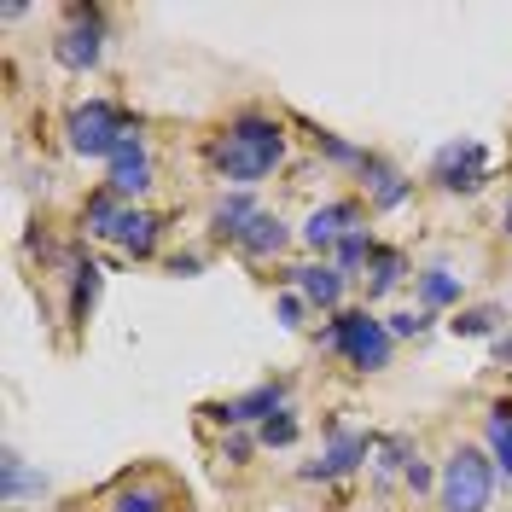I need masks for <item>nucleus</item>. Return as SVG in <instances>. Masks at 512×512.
Segmentation results:
<instances>
[{
	"label": "nucleus",
	"mask_w": 512,
	"mask_h": 512,
	"mask_svg": "<svg viewBox=\"0 0 512 512\" xmlns=\"http://www.w3.org/2000/svg\"><path fill=\"white\" fill-rule=\"evenodd\" d=\"M280 158H286V128L274 123V117H262V111H239L216 134V146H210V163L222 169L227 181H239V187L262 181Z\"/></svg>",
	"instance_id": "f257e3e1"
},
{
	"label": "nucleus",
	"mask_w": 512,
	"mask_h": 512,
	"mask_svg": "<svg viewBox=\"0 0 512 512\" xmlns=\"http://www.w3.org/2000/svg\"><path fill=\"white\" fill-rule=\"evenodd\" d=\"M70 146L82 152V158H117L128 146H140V117H128L117 111L111 99H88V105H76L70 111Z\"/></svg>",
	"instance_id": "f03ea898"
},
{
	"label": "nucleus",
	"mask_w": 512,
	"mask_h": 512,
	"mask_svg": "<svg viewBox=\"0 0 512 512\" xmlns=\"http://www.w3.org/2000/svg\"><path fill=\"white\" fill-rule=\"evenodd\" d=\"M320 338H326V350L344 355L355 373H379V367H390V344H396L390 326H384L379 315H367V309H344Z\"/></svg>",
	"instance_id": "7ed1b4c3"
},
{
	"label": "nucleus",
	"mask_w": 512,
	"mask_h": 512,
	"mask_svg": "<svg viewBox=\"0 0 512 512\" xmlns=\"http://www.w3.org/2000/svg\"><path fill=\"white\" fill-rule=\"evenodd\" d=\"M437 501L443 512H483L495 501V460L483 448H454L437 478Z\"/></svg>",
	"instance_id": "20e7f679"
},
{
	"label": "nucleus",
	"mask_w": 512,
	"mask_h": 512,
	"mask_svg": "<svg viewBox=\"0 0 512 512\" xmlns=\"http://www.w3.org/2000/svg\"><path fill=\"white\" fill-rule=\"evenodd\" d=\"M105 53V30H99V6H70V30L53 41V59L64 70H94Z\"/></svg>",
	"instance_id": "39448f33"
},
{
	"label": "nucleus",
	"mask_w": 512,
	"mask_h": 512,
	"mask_svg": "<svg viewBox=\"0 0 512 512\" xmlns=\"http://www.w3.org/2000/svg\"><path fill=\"white\" fill-rule=\"evenodd\" d=\"M431 181H437L443 192H478L483 181H489V152H483L478 140H454V146L437 152Z\"/></svg>",
	"instance_id": "423d86ee"
},
{
	"label": "nucleus",
	"mask_w": 512,
	"mask_h": 512,
	"mask_svg": "<svg viewBox=\"0 0 512 512\" xmlns=\"http://www.w3.org/2000/svg\"><path fill=\"white\" fill-rule=\"evenodd\" d=\"M274 414H286V384H256L251 396H233V402L210 408L216 425H268Z\"/></svg>",
	"instance_id": "0eeeda50"
},
{
	"label": "nucleus",
	"mask_w": 512,
	"mask_h": 512,
	"mask_svg": "<svg viewBox=\"0 0 512 512\" xmlns=\"http://www.w3.org/2000/svg\"><path fill=\"white\" fill-rule=\"evenodd\" d=\"M355 227H361V204H350V198H344V204H326V210H315V216L303 222V239L326 256V251H338V245H344V233H355Z\"/></svg>",
	"instance_id": "6e6552de"
},
{
	"label": "nucleus",
	"mask_w": 512,
	"mask_h": 512,
	"mask_svg": "<svg viewBox=\"0 0 512 512\" xmlns=\"http://www.w3.org/2000/svg\"><path fill=\"white\" fill-rule=\"evenodd\" d=\"M344 280H350V274H338V262H309V268H291V286H297V297H303V303H315V309H338Z\"/></svg>",
	"instance_id": "1a4fd4ad"
},
{
	"label": "nucleus",
	"mask_w": 512,
	"mask_h": 512,
	"mask_svg": "<svg viewBox=\"0 0 512 512\" xmlns=\"http://www.w3.org/2000/svg\"><path fill=\"white\" fill-rule=\"evenodd\" d=\"M332 431H338V425H332ZM367 454H373V443H367V437H355V431H338V437H332V448L320 454L315 466H303V478H309V483H320V478H338V472H350V466H361Z\"/></svg>",
	"instance_id": "9d476101"
},
{
	"label": "nucleus",
	"mask_w": 512,
	"mask_h": 512,
	"mask_svg": "<svg viewBox=\"0 0 512 512\" xmlns=\"http://www.w3.org/2000/svg\"><path fill=\"white\" fill-rule=\"evenodd\" d=\"M146 187H152V158H146V146L117 152V158H111V181H105V192L134 198V192H146Z\"/></svg>",
	"instance_id": "9b49d317"
},
{
	"label": "nucleus",
	"mask_w": 512,
	"mask_h": 512,
	"mask_svg": "<svg viewBox=\"0 0 512 512\" xmlns=\"http://www.w3.org/2000/svg\"><path fill=\"white\" fill-rule=\"evenodd\" d=\"M483 437H489V460H495V472L512 483V402H489V414H483Z\"/></svg>",
	"instance_id": "f8f14e48"
},
{
	"label": "nucleus",
	"mask_w": 512,
	"mask_h": 512,
	"mask_svg": "<svg viewBox=\"0 0 512 512\" xmlns=\"http://www.w3.org/2000/svg\"><path fill=\"white\" fill-rule=\"evenodd\" d=\"M286 239H291V233H286V222H280V216L256 210V216H251V227L239 233V251L262 262V256H280V251H286Z\"/></svg>",
	"instance_id": "ddd939ff"
},
{
	"label": "nucleus",
	"mask_w": 512,
	"mask_h": 512,
	"mask_svg": "<svg viewBox=\"0 0 512 512\" xmlns=\"http://www.w3.org/2000/svg\"><path fill=\"white\" fill-rule=\"evenodd\" d=\"M158 216L152 210H123V222H117V245H123L128 256H152L158 251Z\"/></svg>",
	"instance_id": "4468645a"
},
{
	"label": "nucleus",
	"mask_w": 512,
	"mask_h": 512,
	"mask_svg": "<svg viewBox=\"0 0 512 512\" xmlns=\"http://www.w3.org/2000/svg\"><path fill=\"white\" fill-rule=\"evenodd\" d=\"M414 286H419V303H425V309L460 303V274H448V268H425V274H414Z\"/></svg>",
	"instance_id": "2eb2a0df"
},
{
	"label": "nucleus",
	"mask_w": 512,
	"mask_h": 512,
	"mask_svg": "<svg viewBox=\"0 0 512 512\" xmlns=\"http://www.w3.org/2000/svg\"><path fill=\"white\" fill-rule=\"evenodd\" d=\"M361 175H373V204H379V210L408 204V192H414L402 175H396V169H390V163H379V158H367V169H361Z\"/></svg>",
	"instance_id": "dca6fc26"
},
{
	"label": "nucleus",
	"mask_w": 512,
	"mask_h": 512,
	"mask_svg": "<svg viewBox=\"0 0 512 512\" xmlns=\"http://www.w3.org/2000/svg\"><path fill=\"white\" fill-rule=\"evenodd\" d=\"M82 222L94 239H117V222H123V198L117 192H94L88 198V210H82Z\"/></svg>",
	"instance_id": "f3484780"
},
{
	"label": "nucleus",
	"mask_w": 512,
	"mask_h": 512,
	"mask_svg": "<svg viewBox=\"0 0 512 512\" xmlns=\"http://www.w3.org/2000/svg\"><path fill=\"white\" fill-rule=\"evenodd\" d=\"M251 216H256V204L245 198V192H239V198H222V204H216V233L239 245V233L251 227Z\"/></svg>",
	"instance_id": "a211bd4d"
},
{
	"label": "nucleus",
	"mask_w": 512,
	"mask_h": 512,
	"mask_svg": "<svg viewBox=\"0 0 512 512\" xmlns=\"http://www.w3.org/2000/svg\"><path fill=\"white\" fill-rule=\"evenodd\" d=\"M367 274H373V280H367L373 297H379V291H396V286H402V274H408V256H402V251H379L373 262H367Z\"/></svg>",
	"instance_id": "6ab92c4d"
},
{
	"label": "nucleus",
	"mask_w": 512,
	"mask_h": 512,
	"mask_svg": "<svg viewBox=\"0 0 512 512\" xmlns=\"http://www.w3.org/2000/svg\"><path fill=\"white\" fill-rule=\"evenodd\" d=\"M338 274H355V268H361V262H373V256H379V245H373V233H367V227H355V233H344V245H338Z\"/></svg>",
	"instance_id": "aec40b11"
},
{
	"label": "nucleus",
	"mask_w": 512,
	"mask_h": 512,
	"mask_svg": "<svg viewBox=\"0 0 512 512\" xmlns=\"http://www.w3.org/2000/svg\"><path fill=\"white\" fill-rule=\"evenodd\" d=\"M94 297H99V268H94V262H76V297H70V315L88 320Z\"/></svg>",
	"instance_id": "412c9836"
},
{
	"label": "nucleus",
	"mask_w": 512,
	"mask_h": 512,
	"mask_svg": "<svg viewBox=\"0 0 512 512\" xmlns=\"http://www.w3.org/2000/svg\"><path fill=\"white\" fill-rule=\"evenodd\" d=\"M163 507H169V495H163V489H152V483H140V489H123L111 512H163Z\"/></svg>",
	"instance_id": "4be33fe9"
},
{
	"label": "nucleus",
	"mask_w": 512,
	"mask_h": 512,
	"mask_svg": "<svg viewBox=\"0 0 512 512\" xmlns=\"http://www.w3.org/2000/svg\"><path fill=\"white\" fill-rule=\"evenodd\" d=\"M315 146H320L332 163H355V169H367V152H361V146H350V140H338V134H326V128L315 134Z\"/></svg>",
	"instance_id": "5701e85b"
},
{
	"label": "nucleus",
	"mask_w": 512,
	"mask_h": 512,
	"mask_svg": "<svg viewBox=\"0 0 512 512\" xmlns=\"http://www.w3.org/2000/svg\"><path fill=\"white\" fill-rule=\"evenodd\" d=\"M256 443H268V448H291V443H297V419H291V408L268 419V425L256 431Z\"/></svg>",
	"instance_id": "b1692460"
},
{
	"label": "nucleus",
	"mask_w": 512,
	"mask_h": 512,
	"mask_svg": "<svg viewBox=\"0 0 512 512\" xmlns=\"http://www.w3.org/2000/svg\"><path fill=\"white\" fill-rule=\"evenodd\" d=\"M0 472H6V501H18L24 489H41V478H30V472H24V460H18L12 448H6V460H0Z\"/></svg>",
	"instance_id": "393cba45"
},
{
	"label": "nucleus",
	"mask_w": 512,
	"mask_h": 512,
	"mask_svg": "<svg viewBox=\"0 0 512 512\" xmlns=\"http://www.w3.org/2000/svg\"><path fill=\"white\" fill-rule=\"evenodd\" d=\"M495 326H501V315H495V309H466V315L454 320V332H460V338H489Z\"/></svg>",
	"instance_id": "a878e982"
},
{
	"label": "nucleus",
	"mask_w": 512,
	"mask_h": 512,
	"mask_svg": "<svg viewBox=\"0 0 512 512\" xmlns=\"http://www.w3.org/2000/svg\"><path fill=\"white\" fill-rule=\"evenodd\" d=\"M408 466H414V460H408V443H402V437L379 443V472H384V478H390V472H402V478H408Z\"/></svg>",
	"instance_id": "bb28decb"
},
{
	"label": "nucleus",
	"mask_w": 512,
	"mask_h": 512,
	"mask_svg": "<svg viewBox=\"0 0 512 512\" xmlns=\"http://www.w3.org/2000/svg\"><path fill=\"white\" fill-rule=\"evenodd\" d=\"M384 326H390V338H419V332H431V315H414V309H402V315H390Z\"/></svg>",
	"instance_id": "cd10ccee"
},
{
	"label": "nucleus",
	"mask_w": 512,
	"mask_h": 512,
	"mask_svg": "<svg viewBox=\"0 0 512 512\" xmlns=\"http://www.w3.org/2000/svg\"><path fill=\"white\" fill-rule=\"evenodd\" d=\"M280 320H286V326H303V297H297V291L280 297Z\"/></svg>",
	"instance_id": "c85d7f7f"
},
{
	"label": "nucleus",
	"mask_w": 512,
	"mask_h": 512,
	"mask_svg": "<svg viewBox=\"0 0 512 512\" xmlns=\"http://www.w3.org/2000/svg\"><path fill=\"white\" fill-rule=\"evenodd\" d=\"M245 454H251V437H227L222 443V460H233V466H239Z\"/></svg>",
	"instance_id": "c756f323"
},
{
	"label": "nucleus",
	"mask_w": 512,
	"mask_h": 512,
	"mask_svg": "<svg viewBox=\"0 0 512 512\" xmlns=\"http://www.w3.org/2000/svg\"><path fill=\"white\" fill-rule=\"evenodd\" d=\"M408 489H414V495H419V489H431V472H425L419 460H414V466H408Z\"/></svg>",
	"instance_id": "7c9ffc66"
},
{
	"label": "nucleus",
	"mask_w": 512,
	"mask_h": 512,
	"mask_svg": "<svg viewBox=\"0 0 512 512\" xmlns=\"http://www.w3.org/2000/svg\"><path fill=\"white\" fill-rule=\"evenodd\" d=\"M495 355H501V361H512V338H501V344H495Z\"/></svg>",
	"instance_id": "2f4dec72"
},
{
	"label": "nucleus",
	"mask_w": 512,
	"mask_h": 512,
	"mask_svg": "<svg viewBox=\"0 0 512 512\" xmlns=\"http://www.w3.org/2000/svg\"><path fill=\"white\" fill-rule=\"evenodd\" d=\"M501 227H507V233H512V204H507V210H501Z\"/></svg>",
	"instance_id": "473e14b6"
}]
</instances>
